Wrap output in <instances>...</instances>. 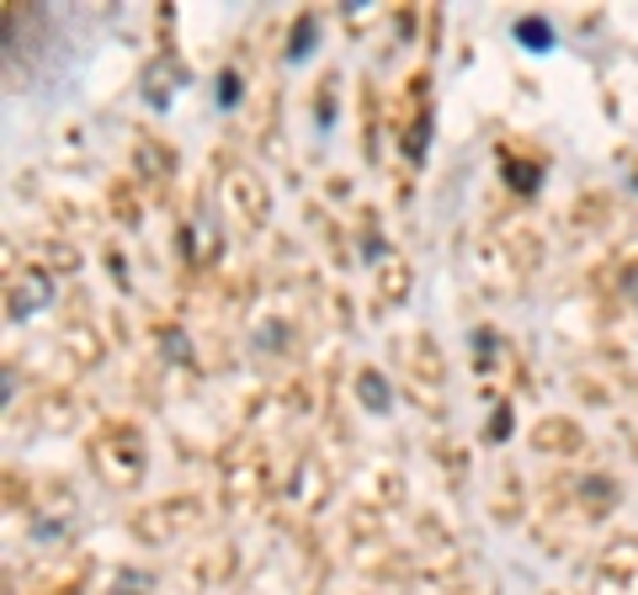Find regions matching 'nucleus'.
Instances as JSON below:
<instances>
[{
    "instance_id": "obj_1",
    "label": "nucleus",
    "mask_w": 638,
    "mask_h": 595,
    "mask_svg": "<svg viewBox=\"0 0 638 595\" xmlns=\"http://www.w3.org/2000/svg\"><path fill=\"white\" fill-rule=\"evenodd\" d=\"M48 293H54V282H48L43 271H28V277L11 288V320H28V314H37V309L48 303Z\"/></svg>"
},
{
    "instance_id": "obj_2",
    "label": "nucleus",
    "mask_w": 638,
    "mask_h": 595,
    "mask_svg": "<svg viewBox=\"0 0 638 595\" xmlns=\"http://www.w3.org/2000/svg\"><path fill=\"white\" fill-rule=\"evenodd\" d=\"M357 393H363V404L372 410V415H383V410H389V383H383L372 367H367L363 378H357Z\"/></svg>"
},
{
    "instance_id": "obj_3",
    "label": "nucleus",
    "mask_w": 638,
    "mask_h": 595,
    "mask_svg": "<svg viewBox=\"0 0 638 595\" xmlns=\"http://www.w3.org/2000/svg\"><path fill=\"white\" fill-rule=\"evenodd\" d=\"M517 37L527 43V48H538V54H548V48H553V28H548L543 17H521V22H517Z\"/></svg>"
},
{
    "instance_id": "obj_4",
    "label": "nucleus",
    "mask_w": 638,
    "mask_h": 595,
    "mask_svg": "<svg viewBox=\"0 0 638 595\" xmlns=\"http://www.w3.org/2000/svg\"><path fill=\"white\" fill-rule=\"evenodd\" d=\"M314 28H320V17H314V11H304V17L293 22V37H288V60H304L309 43H314Z\"/></svg>"
},
{
    "instance_id": "obj_5",
    "label": "nucleus",
    "mask_w": 638,
    "mask_h": 595,
    "mask_svg": "<svg viewBox=\"0 0 638 595\" xmlns=\"http://www.w3.org/2000/svg\"><path fill=\"white\" fill-rule=\"evenodd\" d=\"M171 80H182V69H176V64H160V69H154V80H144V96H150L154 107H165V101H171Z\"/></svg>"
},
{
    "instance_id": "obj_6",
    "label": "nucleus",
    "mask_w": 638,
    "mask_h": 595,
    "mask_svg": "<svg viewBox=\"0 0 638 595\" xmlns=\"http://www.w3.org/2000/svg\"><path fill=\"white\" fill-rule=\"evenodd\" d=\"M240 101V75H218V107H235Z\"/></svg>"
},
{
    "instance_id": "obj_7",
    "label": "nucleus",
    "mask_w": 638,
    "mask_h": 595,
    "mask_svg": "<svg viewBox=\"0 0 638 595\" xmlns=\"http://www.w3.org/2000/svg\"><path fill=\"white\" fill-rule=\"evenodd\" d=\"M425 139H431V118H421V122H415V139H410V154H415V160H421V154H425Z\"/></svg>"
},
{
    "instance_id": "obj_8",
    "label": "nucleus",
    "mask_w": 638,
    "mask_h": 595,
    "mask_svg": "<svg viewBox=\"0 0 638 595\" xmlns=\"http://www.w3.org/2000/svg\"><path fill=\"white\" fill-rule=\"evenodd\" d=\"M489 436H495V442L511 436V410H506V404H500V415H495V431H489Z\"/></svg>"
},
{
    "instance_id": "obj_9",
    "label": "nucleus",
    "mask_w": 638,
    "mask_h": 595,
    "mask_svg": "<svg viewBox=\"0 0 638 595\" xmlns=\"http://www.w3.org/2000/svg\"><path fill=\"white\" fill-rule=\"evenodd\" d=\"M628 293H634V298H638V271H634V277H628Z\"/></svg>"
}]
</instances>
